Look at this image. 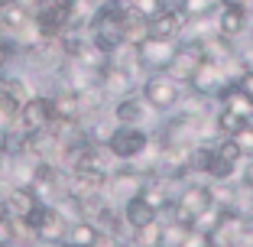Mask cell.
I'll return each instance as SVG.
<instances>
[{
    "label": "cell",
    "mask_w": 253,
    "mask_h": 247,
    "mask_svg": "<svg viewBox=\"0 0 253 247\" xmlns=\"http://www.w3.org/2000/svg\"><path fill=\"white\" fill-rule=\"evenodd\" d=\"M182 91H185V85L175 82L169 72H153V75H146V82L140 85V95H143V101H146V107L149 111H159V114L172 111V107L179 104Z\"/></svg>",
    "instance_id": "1"
},
{
    "label": "cell",
    "mask_w": 253,
    "mask_h": 247,
    "mask_svg": "<svg viewBox=\"0 0 253 247\" xmlns=\"http://www.w3.org/2000/svg\"><path fill=\"white\" fill-rule=\"evenodd\" d=\"M146 147H149V134L140 124H117L111 130V137H107V150L120 163H136Z\"/></svg>",
    "instance_id": "2"
},
{
    "label": "cell",
    "mask_w": 253,
    "mask_h": 247,
    "mask_svg": "<svg viewBox=\"0 0 253 247\" xmlns=\"http://www.w3.org/2000/svg\"><path fill=\"white\" fill-rule=\"evenodd\" d=\"M159 140H163V147H192V143L205 140V117L175 111L159 130Z\"/></svg>",
    "instance_id": "3"
},
{
    "label": "cell",
    "mask_w": 253,
    "mask_h": 247,
    "mask_svg": "<svg viewBox=\"0 0 253 247\" xmlns=\"http://www.w3.org/2000/svg\"><path fill=\"white\" fill-rule=\"evenodd\" d=\"M234 78H231V72L221 65V62H211V59H205L198 68H195V75H192V82L185 85V88H192L195 95H201V98H211V101H217V95H221L227 85H231Z\"/></svg>",
    "instance_id": "4"
},
{
    "label": "cell",
    "mask_w": 253,
    "mask_h": 247,
    "mask_svg": "<svg viewBox=\"0 0 253 247\" xmlns=\"http://www.w3.org/2000/svg\"><path fill=\"white\" fill-rule=\"evenodd\" d=\"M205 62V39H179V46H175V55H172L169 62V72L175 82L188 85L195 75V68Z\"/></svg>",
    "instance_id": "5"
},
{
    "label": "cell",
    "mask_w": 253,
    "mask_h": 247,
    "mask_svg": "<svg viewBox=\"0 0 253 247\" xmlns=\"http://www.w3.org/2000/svg\"><path fill=\"white\" fill-rule=\"evenodd\" d=\"M49 120H52V98L49 95H30L23 101L13 127H20L23 134H39V130L49 127Z\"/></svg>",
    "instance_id": "6"
},
{
    "label": "cell",
    "mask_w": 253,
    "mask_h": 247,
    "mask_svg": "<svg viewBox=\"0 0 253 247\" xmlns=\"http://www.w3.org/2000/svg\"><path fill=\"white\" fill-rule=\"evenodd\" d=\"M175 46H179V43H172V39H153V36H146L140 46H133L136 65L146 68V72H166L169 62H172V55H175Z\"/></svg>",
    "instance_id": "7"
},
{
    "label": "cell",
    "mask_w": 253,
    "mask_h": 247,
    "mask_svg": "<svg viewBox=\"0 0 253 247\" xmlns=\"http://www.w3.org/2000/svg\"><path fill=\"white\" fill-rule=\"evenodd\" d=\"M107 169H72L68 172V195L75 198H97L107 192Z\"/></svg>",
    "instance_id": "8"
},
{
    "label": "cell",
    "mask_w": 253,
    "mask_h": 247,
    "mask_svg": "<svg viewBox=\"0 0 253 247\" xmlns=\"http://www.w3.org/2000/svg\"><path fill=\"white\" fill-rule=\"evenodd\" d=\"M175 202L182 205V208L188 211V215H201V211H208L211 205H214V195H211V182H198L192 176V179H185L179 186V195H175Z\"/></svg>",
    "instance_id": "9"
},
{
    "label": "cell",
    "mask_w": 253,
    "mask_h": 247,
    "mask_svg": "<svg viewBox=\"0 0 253 247\" xmlns=\"http://www.w3.org/2000/svg\"><path fill=\"white\" fill-rule=\"evenodd\" d=\"M149 172H143L140 166H117V169L107 176V192L120 195V198H130V195H140L146 186Z\"/></svg>",
    "instance_id": "10"
},
{
    "label": "cell",
    "mask_w": 253,
    "mask_h": 247,
    "mask_svg": "<svg viewBox=\"0 0 253 247\" xmlns=\"http://www.w3.org/2000/svg\"><path fill=\"white\" fill-rule=\"evenodd\" d=\"M188 16L182 13L179 7H163L153 20H149V36L153 39H172V43H179L182 39V30H185Z\"/></svg>",
    "instance_id": "11"
},
{
    "label": "cell",
    "mask_w": 253,
    "mask_h": 247,
    "mask_svg": "<svg viewBox=\"0 0 253 247\" xmlns=\"http://www.w3.org/2000/svg\"><path fill=\"white\" fill-rule=\"evenodd\" d=\"M0 198H3V215L7 218H26L36 208V202H42L33 192V186H7V192L0 195Z\"/></svg>",
    "instance_id": "12"
},
{
    "label": "cell",
    "mask_w": 253,
    "mask_h": 247,
    "mask_svg": "<svg viewBox=\"0 0 253 247\" xmlns=\"http://www.w3.org/2000/svg\"><path fill=\"white\" fill-rule=\"evenodd\" d=\"M120 215H124V221L130 225V231H133V228H143V225H149V221H156L159 211L153 208L143 195H130V198H124V205H120Z\"/></svg>",
    "instance_id": "13"
},
{
    "label": "cell",
    "mask_w": 253,
    "mask_h": 247,
    "mask_svg": "<svg viewBox=\"0 0 253 247\" xmlns=\"http://www.w3.org/2000/svg\"><path fill=\"white\" fill-rule=\"evenodd\" d=\"M214 23H217V33H221V36L237 39L240 33L247 30V7H237V3H221Z\"/></svg>",
    "instance_id": "14"
},
{
    "label": "cell",
    "mask_w": 253,
    "mask_h": 247,
    "mask_svg": "<svg viewBox=\"0 0 253 247\" xmlns=\"http://www.w3.org/2000/svg\"><path fill=\"white\" fill-rule=\"evenodd\" d=\"M65 234H68V221L59 215V208H55V205H49V211H45V218H42V225L36 228V241H39V244L59 247L62 241H65Z\"/></svg>",
    "instance_id": "15"
},
{
    "label": "cell",
    "mask_w": 253,
    "mask_h": 247,
    "mask_svg": "<svg viewBox=\"0 0 253 247\" xmlns=\"http://www.w3.org/2000/svg\"><path fill=\"white\" fill-rule=\"evenodd\" d=\"M146 101H143V95H124V98H117L114 101V124H140L143 117H146Z\"/></svg>",
    "instance_id": "16"
},
{
    "label": "cell",
    "mask_w": 253,
    "mask_h": 247,
    "mask_svg": "<svg viewBox=\"0 0 253 247\" xmlns=\"http://www.w3.org/2000/svg\"><path fill=\"white\" fill-rule=\"evenodd\" d=\"M211 163H214V147H211V143L198 140V143H192V147H188V172H192L195 179H198V176H205V179H208Z\"/></svg>",
    "instance_id": "17"
},
{
    "label": "cell",
    "mask_w": 253,
    "mask_h": 247,
    "mask_svg": "<svg viewBox=\"0 0 253 247\" xmlns=\"http://www.w3.org/2000/svg\"><path fill=\"white\" fill-rule=\"evenodd\" d=\"M97 238H101V228H97L91 218H78V221H72V225H68V234H65V241L82 244V247H94Z\"/></svg>",
    "instance_id": "18"
},
{
    "label": "cell",
    "mask_w": 253,
    "mask_h": 247,
    "mask_svg": "<svg viewBox=\"0 0 253 247\" xmlns=\"http://www.w3.org/2000/svg\"><path fill=\"white\" fill-rule=\"evenodd\" d=\"M250 120L244 117V114H237L234 107H227V104H217V114H214V130L221 137H234L240 127H247Z\"/></svg>",
    "instance_id": "19"
},
{
    "label": "cell",
    "mask_w": 253,
    "mask_h": 247,
    "mask_svg": "<svg viewBox=\"0 0 253 247\" xmlns=\"http://www.w3.org/2000/svg\"><path fill=\"white\" fill-rule=\"evenodd\" d=\"M126 244H133V247H163V221L156 218V221H149V225H143V228H133Z\"/></svg>",
    "instance_id": "20"
},
{
    "label": "cell",
    "mask_w": 253,
    "mask_h": 247,
    "mask_svg": "<svg viewBox=\"0 0 253 247\" xmlns=\"http://www.w3.org/2000/svg\"><path fill=\"white\" fill-rule=\"evenodd\" d=\"M146 36H149V20L130 10V16H126V23H124V43L126 46H140Z\"/></svg>",
    "instance_id": "21"
},
{
    "label": "cell",
    "mask_w": 253,
    "mask_h": 247,
    "mask_svg": "<svg viewBox=\"0 0 253 247\" xmlns=\"http://www.w3.org/2000/svg\"><path fill=\"white\" fill-rule=\"evenodd\" d=\"M214 153L221 159H227V163H244V150H240V143H237V137H221L217 134V143H214Z\"/></svg>",
    "instance_id": "22"
},
{
    "label": "cell",
    "mask_w": 253,
    "mask_h": 247,
    "mask_svg": "<svg viewBox=\"0 0 253 247\" xmlns=\"http://www.w3.org/2000/svg\"><path fill=\"white\" fill-rule=\"evenodd\" d=\"M126 7L133 10V13L146 16V20H153L163 7H169V0H126Z\"/></svg>",
    "instance_id": "23"
},
{
    "label": "cell",
    "mask_w": 253,
    "mask_h": 247,
    "mask_svg": "<svg viewBox=\"0 0 253 247\" xmlns=\"http://www.w3.org/2000/svg\"><path fill=\"white\" fill-rule=\"evenodd\" d=\"M234 137H237L240 150H244V159H253V120L247 124V127H240Z\"/></svg>",
    "instance_id": "24"
},
{
    "label": "cell",
    "mask_w": 253,
    "mask_h": 247,
    "mask_svg": "<svg viewBox=\"0 0 253 247\" xmlns=\"http://www.w3.org/2000/svg\"><path fill=\"white\" fill-rule=\"evenodd\" d=\"M234 85H237V88H240V91H244V95L253 101V68H244V72H240V75L234 78Z\"/></svg>",
    "instance_id": "25"
},
{
    "label": "cell",
    "mask_w": 253,
    "mask_h": 247,
    "mask_svg": "<svg viewBox=\"0 0 253 247\" xmlns=\"http://www.w3.org/2000/svg\"><path fill=\"white\" fill-rule=\"evenodd\" d=\"M237 62L244 68H253V43H247V46H240V49H237Z\"/></svg>",
    "instance_id": "26"
},
{
    "label": "cell",
    "mask_w": 253,
    "mask_h": 247,
    "mask_svg": "<svg viewBox=\"0 0 253 247\" xmlns=\"http://www.w3.org/2000/svg\"><path fill=\"white\" fill-rule=\"evenodd\" d=\"M7 62H10V49H7V43L0 39V72L7 68Z\"/></svg>",
    "instance_id": "27"
},
{
    "label": "cell",
    "mask_w": 253,
    "mask_h": 247,
    "mask_svg": "<svg viewBox=\"0 0 253 247\" xmlns=\"http://www.w3.org/2000/svg\"><path fill=\"white\" fill-rule=\"evenodd\" d=\"M59 247H82V244H72V241H62Z\"/></svg>",
    "instance_id": "28"
},
{
    "label": "cell",
    "mask_w": 253,
    "mask_h": 247,
    "mask_svg": "<svg viewBox=\"0 0 253 247\" xmlns=\"http://www.w3.org/2000/svg\"><path fill=\"white\" fill-rule=\"evenodd\" d=\"M205 247H217V244H214V241H211V238H208V244H205Z\"/></svg>",
    "instance_id": "29"
},
{
    "label": "cell",
    "mask_w": 253,
    "mask_h": 247,
    "mask_svg": "<svg viewBox=\"0 0 253 247\" xmlns=\"http://www.w3.org/2000/svg\"><path fill=\"white\" fill-rule=\"evenodd\" d=\"M62 3H75V0H62Z\"/></svg>",
    "instance_id": "30"
},
{
    "label": "cell",
    "mask_w": 253,
    "mask_h": 247,
    "mask_svg": "<svg viewBox=\"0 0 253 247\" xmlns=\"http://www.w3.org/2000/svg\"><path fill=\"white\" fill-rule=\"evenodd\" d=\"M117 3H126V0H117Z\"/></svg>",
    "instance_id": "31"
},
{
    "label": "cell",
    "mask_w": 253,
    "mask_h": 247,
    "mask_svg": "<svg viewBox=\"0 0 253 247\" xmlns=\"http://www.w3.org/2000/svg\"><path fill=\"white\" fill-rule=\"evenodd\" d=\"M175 3H179V0H175ZM175 3H172V7H175Z\"/></svg>",
    "instance_id": "32"
}]
</instances>
